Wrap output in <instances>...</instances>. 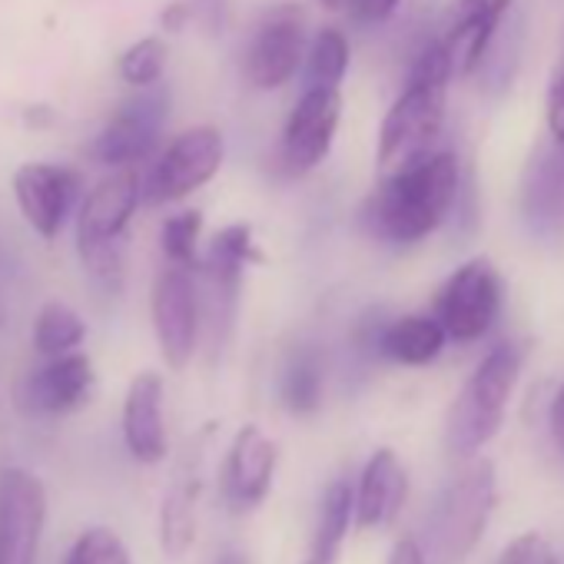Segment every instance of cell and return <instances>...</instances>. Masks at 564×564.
<instances>
[{
  "mask_svg": "<svg viewBox=\"0 0 564 564\" xmlns=\"http://www.w3.org/2000/svg\"><path fill=\"white\" fill-rule=\"evenodd\" d=\"M511 4L514 0H462L458 18L442 41L448 57H452L455 77L471 74L485 61V54L495 41V31L501 28Z\"/></svg>",
  "mask_w": 564,
  "mask_h": 564,
  "instance_id": "obj_19",
  "label": "cell"
},
{
  "mask_svg": "<svg viewBox=\"0 0 564 564\" xmlns=\"http://www.w3.org/2000/svg\"><path fill=\"white\" fill-rule=\"evenodd\" d=\"M452 77H455L452 57L442 41L429 44L415 57L409 70V84L392 104V110L386 113L382 130H379L382 176L399 173L435 153V143L445 123V94H448Z\"/></svg>",
  "mask_w": 564,
  "mask_h": 564,
  "instance_id": "obj_1",
  "label": "cell"
},
{
  "mask_svg": "<svg viewBox=\"0 0 564 564\" xmlns=\"http://www.w3.org/2000/svg\"><path fill=\"white\" fill-rule=\"evenodd\" d=\"M521 216L541 239L564 236V143L551 140L531 156L521 183Z\"/></svg>",
  "mask_w": 564,
  "mask_h": 564,
  "instance_id": "obj_16",
  "label": "cell"
},
{
  "mask_svg": "<svg viewBox=\"0 0 564 564\" xmlns=\"http://www.w3.org/2000/svg\"><path fill=\"white\" fill-rule=\"evenodd\" d=\"M84 339H87V323L80 319L77 310H70L64 303H47L34 319V349L44 359L74 352V349H80Z\"/></svg>",
  "mask_w": 564,
  "mask_h": 564,
  "instance_id": "obj_23",
  "label": "cell"
},
{
  "mask_svg": "<svg viewBox=\"0 0 564 564\" xmlns=\"http://www.w3.org/2000/svg\"><path fill=\"white\" fill-rule=\"evenodd\" d=\"M386 564H425V554H422V544H419V538H415V534H405V538H399Z\"/></svg>",
  "mask_w": 564,
  "mask_h": 564,
  "instance_id": "obj_33",
  "label": "cell"
},
{
  "mask_svg": "<svg viewBox=\"0 0 564 564\" xmlns=\"http://www.w3.org/2000/svg\"><path fill=\"white\" fill-rule=\"evenodd\" d=\"M259 249L252 242V226L249 223H232L226 229H219L209 242V252L203 259V269L213 282V293H219L223 300H232L239 290L242 269L249 262H259Z\"/></svg>",
  "mask_w": 564,
  "mask_h": 564,
  "instance_id": "obj_22",
  "label": "cell"
},
{
  "mask_svg": "<svg viewBox=\"0 0 564 564\" xmlns=\"http://www.w3.org/2000/svg\"><path fill=\"white\" fill-rule=\"evenodd\" d=\"M346 4H349V0H323V8H326V11H343Z\"/></svg>",
  "mask_w": 564,
  "mask_h": 564,
  "instance_id": "obj_39",
  "label": "cell"
},
{
  "mask_svg": "<svg viewBox=\"0 0 564 564\" xmlns=\"http://www.w3.org/2000/svg\"><path fill=\"white\" fill-rule=\"evenodd\" d=\"M458 196V160L432 153L399 173L382 176L372 193L366 219L376 236L389 242H419L432 236L452 213Z\"/></svg>",
  "mask_w": 564,
  "mask_h": 564,
  "instance_id": "obj_2",
  "label": "cell"
},
{
  "mask_svg": "<svg viewBox=\"0 0 564 564\" xmlns=\"http://www.w3.org/2000/svg\"><path fill=\"white\" fill-rule=\"evenodd\" d=\"M153 333L170 369H186L199 339V296L193 275L183 265H166L153 282Z\"/></svg>",
  "mask_w": 564,
  "mask_h": 564,
  "instance_id": "obj_11",
  "label": "cell"
},
{
  "mask_svg": "<svg viewBox=\"0 0 564 564\" xmlns=\"http://www.w3.org/2000/svg\"><path fill=\"white\" fill-rule=\"evenodd\" d=\"M64 564H133V557L113 528L94 524V528L80 531V538L67 551Z\"/></svg>",
  "mask_w": 564,
  "mask_h": 564,
  "instance_id": "obj_29",
  "label": "cell"
},
{
  "mask_svg": "<svg viewBox=\"0 0 564 564\" xmlns=\"http://www.w3.org/2000/svg\"><path fill=\"white\" fill-rule=\"evenodd\" d=\"M405 495H409V478H405L399 455L392 448H379L366 462L359 488H356V524L362 531L389 528L399 518Z\"/></svg>",
  "mask_w": 564,
  "mask_h": 564,
  "instance_id": "obj_18",
  "label": "cell"
},
{
  "mask_svg": "<svg viewBox=\"0 0 564 564\" xmlns=\"http://www.w3.org/2000/svg\"><path fill=\"white\" fill-rule=\"evenodd\" d=\"M166 110H170L166 90L160 84L143 87L137 97L120 104V110L110 117V123L97 133V140L90 147L94 160L110 166V170L133 166V163L147 160L160 140V130L166 123Z\"/></svg>",
  "mask_w": 564,
  "mask_h": 564,
  "instance_id": "obj_10",
  "label": "cell"
},
{
  "mask_svg": "<svg viewBox=\"0 0 564 564\" xmlns=\"http://www.w3.org/2000/svg\"><path fill=\"white\" fill-rule=\"evenodd\" d=\"M343 120V97L336 87H310L296 110L286 120V130H282V147H279V160L286 166V173L303 176L310 170H316L333 143H336V130Z\"/></svg>",
  "mask_w": 564,
  "mask_h": 564,
  "instance_id": "obj_12",
  "label": "cell"
},
{
  "mask_svg": "<svg viewBox=\"0 0 564 564\" xmlns=\"http://www.w3.org/2000/svg\"><path fill=\"white\" fill-rule=\"evenodd\" d=\"M501 313V279L491 259L475 256L458 265L435 300V319L445 326L448 339L475 343L481 339Z\"/></svg>",
  "mask_w": 564,
  "mask_h": 564,
  "instance_id": "obj_6",
  "label": "cell"
},
{
  "mask_svg": "<svg viewBox=\"0 0 564 564\" xmlns=\"http://www.w3.org/2000/svg\"><path fill=\"white\" fill-rule=\"evenodd\" d=\"M186 21H189V4H170L163 11V28L166 31H183Z\"/></svg>",
  "mask_w": 564,
  "mask_h": 564,
  "instance_id": "obj_35",
  "label": "cell"
},
{
  "mask_svg": "<svg viewBox=\"0 0 564 564\" xmlns=\"http://www.w3.org/2000/svg\"><path fill=\"white\" fill-rule=\"evenodd\" d=\"M11 183L31 229L41 239H57L77 206L80 173L61 163H24Z\"/></svg>",
  "mask_w": 564,
  "mask_h": 564,
  "instance_id": "obj_13",
  "label": "cell"
},
{
  "mask_svg": "<svg viewBox=\"0 0 564 564\" xmlns=\"http://www.w3.org/2000/svg\"><path fill=\"white\" fill-rule=\"evenodd\" d=\"M279 465L275 442L259 425H242L226 452L223 465V498L226 505L242 514L265 501Z\"/></svg>",
  "mask_w": 564,
  "mask_h": 564,
  "instance_id": "obj_14",
  "label": "cell"
},
{
  "mask_svg": "<svg viewBox=\"0 0 564 564\" xmlns=\"http://www.w3.org/2000/svg\"><path fill=\"white\" fill-rule=\"evenodd\" d=\"M303 564H339V554H326V551H313Z\"/></svg>",
  "mask_w": 564,
  "mask_h": 564,
  "instance_id": "obj_37",
  "label": "cell"
},
{
  "mask_svg": "<svg viewBox=\"0 0 564 564\" xmlns=\"http://www.w3.org/2000/svg\"><path fill=\"white\" fill-rule=\"evenodd\" d=\"M123 442L140 465H160L166 458V419H163V379L156 372L133 376L123 399Z\"/></svg>",
  "mask_w": 564,
  "mask_h": 564,
  "instance_id": "obj_17",
  "label": "cell"
},
{
  "mask_svg": "<svg viewBox=\"0 0 564 564\" xmlns=\"http://www.w3.org/2000/svg\"><path fill=\"white\" fill-rule=\"evenodd\" d=\"M282 402L296 415H313L323 402V369L313 352H296L282 372Z\"/></svg>",
  "mask_w": 564,
  "mask_h": 564,
  "instance_id": "obj_26",
  "label": "cell"
},
{
  "mask_svg": "<svg viewBox=\"0 0 564 564\" xmlns=\"http://www.w3.org/2000/svg\"><path fill=\"white\" fill-rule=\"evenodd\" d=\"M226 156V140L216 127H189L183 130L153 163L143 180V199L153 206L186 199L199 186H206Z\"/></svg>",
  "mask_w": 564,
  "mask_h": 564,
  "instance_id": "obj_7",
  "label": "cell"
},
{
  "mask_svg": "<svg viewBox=\"0 0 564 564\" xmlns=\"http://www.w3.org/2000/svg\"><path fill=\"white\" fill-rule=\"evenodd\" d=\"M199 8L209 14V21H213V18L219 21V14H223V8H226V0H199Z\"/></svg>",
  "mask_w": 564,
  "mask_h": 564,
  "instance_id": "obj_36",
  "label": "cell"
},
{
  "mask_svg": "<svg viewBox=\"0 0 564 564\" xmlns=\"http://www.w3.org/2000/svg\"><path fill=\"white\" fill-rule=\"evenodd\" d=\"M303 61H306V14L296 4L272 8L259 21L246 47V80L256 90H279L296 77Z\"/></svg>",
  "mask_w": 564,
  "mask_h": 564,
  "instance_id": "obj_8",
  "label": "cell"
},
{
  "mask_svg": "<svg viewBox=\"0 0 564 564\" xmlns=\"http://www.w3.org/2000/svg\"><path fill=\"white\" fill-rule=\"evenodd\" d=\"M352 521H356V488L346 478H339L323 495V511H319V528H316L313 551L343 554V544H346V534H349Z\"/></svg>",
  "mask_w": 564,
  "mask_h": 564,
  "instance_id": "obj_24",
  "label": "cell"
},
{
  "mask_svg": "<svg viewBox=\"0 0 564 564\" xmlns=\"http://www.w3.org/2000/svg\"><path fill=\"white\" fill-rule=\"evenodd\" d=\"M97 389V369L84 352L51 356L41 369L31 372L24 386V405L37 415H67L90 402Z\"/></svg>",
  "mask_w": 564,
  "mask_h": 564,
  "instance_id": "obj_15",
  "label": "cell"
},
{
  "mask_svg": "<svg viewBox=\"0 0 564 564\" xmlns=\"http://www.w3.org/2000/svg\"><path fill=\"white\" fill-rule=\"evenodd\" d=\"M166 57H170V51H166V44H163L160 37H143V41L130 44V47L120 54L117 70H120V77H123L130 87H137V90L156 87V84L163 80Z\"/></svg>",
  "mask_w": 564,
  "mask_h": 564,
  "instance_id": "obj_27",
  "label": "cell"
},
{
  "mask_svg": "<svg viewBox=\"0 0 564 564\" xmlns=\"http://www.w3.org/2000/svg\"><path fill=\"white\" fill-rule=\"evenodd\" d=\"M346 70H349V41L336 28L319 31L316 41L306 51V84L339 90Z\"/></svg>",
  "mask_w": 564,
  "mask_h": 564,
  "instance_id": "obj_25",
  "label": "cell"
},
{
  "mask_svg": "<svg viewBox=\"0 0 564 564\" xmlns=\"http://www.w3.org/2000/svg\"><path fill=\"white\" fill-rule=\"evenodd\" d=\"M199 495H203V475H199V462L193 458L173 478V485H170V491L163 495V505H160V547L170 557H183L196 541Z\"/></svg>",
  "mask_w": 564,
  "mask_h": 564,
  "instance_id": "obj_20",
  "label": "cell"
},
{
  "mask_svg": "<svg viewBox=\"0 0 564 564\" xmlns=\"http://www.w3.org/2000/svg\"><path fill=\"white\" fill-rule=\"evenodd\" d=\"M346 8L359 24H382L395 14L399 0H349Z\"/></svg>",
  "mask_w": 564,
  "mask_h": 564,
  "instance_id": "obj_32",
  "label": "cell"
},
{
  "mask_svg": "<svg viewBox=\"0 0 564 564\" xmlns=\"http://www.w3.org/2000/svg\"><path fill=\"white\" fill-rule=\"evenodd\" d=\"M521 362H524V352L514 343L495 346L478 362V369L471 372V379L465 382L462 395L455 399L448 412L445 438H448L452 455L475 458L501 432L511 392L521 376Z\"/></svg>",
  "mask_w": 564,
  "mask_h": 564,
  "instance_id": "obj_5",
  "label": "cell"
},
{
  "mask_svg": "<svg viewBox=\"0 0 564 564\" xmlns=\"http://www.w3.org/2000/svg\"><path fill=\"white\" fill-rule=\"evenodd\" d=\"M47 488L28 468L0 471V564H37Z\"/></svg>",
  "mask_w": 564,
  "mask_h": 564,
  "instance_id": "obj_9",
  "label": "cell"
},
{
  "mask_svg": "<svg viewBox=\"0 0 564 564\" xmlns=\"http://www.w3.org/2000/svg\"><path fill=\"white\" fill-rule=\"evenodd\" d=\"M143 199V180L133 166L104 176L77 209V252L87 272L107 290L123 282V232Z\"/></svg>",
  "mask_w": 564,
  "mask_h": 564,
  "instance_id": "obj_4",
  "label": "cell"
},
{
  "mask_svg": "<svg viewBox=\"0 0 564 564\" xmlns=\"http://www.w3.org/2000/svg\"><path fill=\"white\" fill-rule=\"evenodd\" d=\"M199 236H203V213L199 209H186V213L170 216L160 229V242H163L166 259L173 265L196 269L199 265Z\"/></svg>",
  "mask_w": 564,
  "mask_h": 564,
  "instance_id": "obj_28",
  "label": "cell"
},
{
  "mask_svg": "<svg viewBox=\"0 0 564 564\" xmlns=\"http://www.w3.org/2000/svg\"><path fill=\"white\" fill-rule=\"evenodd\" d=\"M498 505V478L488 458L471 462L435 501L419 534L425 564H465L488 531Z\"/></svg>",
  "mask_w": 564,
  "mask_h": 564,
  "instance_id": "obj_3",
  "label": "cell"
},
{
  "mask_svg": "<svg viewBox=\"0 0 564 564\" xmlns=\"http://www.w3.org/2000/svg\"><path fill=\"white\" fill-rule=\"evenodd\" d=\"M547 425H551V438L557 442V448H564V386L557 389L551 412H547Z\"/></svg>",
  "mask_w": 564,
  "mask_h": 564,
  "instance_id": "obj_34",
  "label": "cell"
},
{
  "mask_svg": "<svg viewBox=\"0 0 564 564\" xmlns=\"http://www.w3.org/2000/svg\"><path fill=\"white\" fill-rule=\"evenodd\" d=\"M547 130H551V140L564 143V54L554 64V74L547 84Z\"/></svg>",
  "mask_w": 564,
  "mask_h": 564,
  "instance_id": "obj_31",
  "label": "cell"
},
{
  "mask_svg": "<svg viewBox=\"0 0 564 564\" xmlns=\"http://www.w3.org/2000/svg\"><path fill=\"white\" fill-rule=\"evenodd\" d=\"M448 343L445 326L435 316H402L379 336V352L399 366H429Z\"/></svg>",
  "mask_w": 564,
  "mask_h": 564,
  "instance_id": "obj_21",
  "label": "cell"
},
{
  "mask_svg": "<svg viewBox=\"0 0 564 564\" xmlns=\"http://www.w3.org/2000/svg\"><path fill=\"white\" fill-rule=\"evenodd\" d=\"M498 564H557V554L541 531H521L508 541Z\"/></svg>",
  "mask_w": 564,
  "mask_h": 564,
  "instance_id": "obj_30",
  "label": "cell"
},
{
  "mask_svg": "<svg viewBox=\"0 0 564 564\" xmlns=\"http://www.w3.org/2000/svg\"><path fill=\"white\" fill-rule=\"evenodd\" d=\"M216 564H246V557L239 554V551H232V547H226L219 557H216Z\"/></svg>",
  "mask_w": 564,
  "mask_h": 564,
  "instance_id": "obj_38",
  "label": "cell"
}]
</instances>
